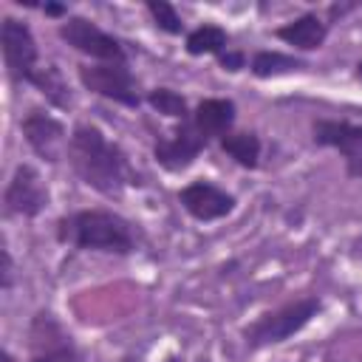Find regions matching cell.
<instances>
[{"instance_id": "1", "label": "cell", "mask_w": 362, "mask_h": 362, "mask_svg": "<svg viewBox=\"0 0 362 362\" xmlns=\"http://www.w3.org/2000/svg\"><path fill=\"white\" fill-rule=\"evenodd\" d=\"M68 158L76 175L93 187L96 192L113 198L127 184V161L116 144H110L102 130L90 124H79L68 141Z\"/></svg>"}, {"instance_id": "2", "label": "cell", "mask_w": 362, "mask_h": 362, "mask_svg": "<svg viewBox=\"0 0 362 362\" xmlns=\"http://www.w3.org/2000/svg\"><path fill=\"white\" fill-rule=\"evenodd\" d=\"M59 240L76 249H99V252H119V255L133 252L130 223L105 209H85L62 218Z\"/></svg>"}, {"instance_id": "3", "label": "cell", "mask_w": 362, "mask_h": 362, "mask_svg": "<svg viewBox=\"0 0 362 362\" xmlns=\"http://www.w3.org/2000/svg\"><path fill=\"white\" fill-rule=\"evenodd\" d=\"M320 311V300L317 297H303V300H294L288 305H283L280 311L274 314H266L260 317L257 322H252L246 328V345L249 348H260V345H274V342H283L288 337H294L300 328L308 325V320Z\"/></svg>"}, {"instance_id": "4", "label": "cell", "mask_w": 362, "mask_h": 362, "mask_svg": "<svg viewBox=\"0 0 362 362\" xmlns=\"http://www.w3.org/2000/svg\"><path fill=\"white\" fill-rule=\"evenodd\" d=\"M0 48H3V59H6L11 79L34 82L40 68H37V42H34L28 25L14 17H6L0 25Z\"/></svg>"}, {"instance_id": "5", "label": "cell", "mask_w": 362, "mask_h": 362, "mask_svg": "<svg viewBox=\"0 0 362 362\" xmlns=\"http://www.w3.org/2000/svg\"><path fill=\"white\" fill-rule=\"evenodd\" d=\"M79 79L88 90L107 96L113 102H122L127 107H139V93L133 85V76L124 62H105V65H82Z\"/></svg>"}, {"instance_id": "6", "label": "cell", "mask_w": 362, "mask_h": 362, "mask_svg": "<svg viewBox=\"0 0 362 362\" xmlns=\"http://www.w3.org/2000/svg\"><path fill=\"white\" fill-rule=\"evenodd\" d=\"M59 37L74 45L76 51L82 54H90L96 59H105V62H124V51L119 45V40H113L110 34H105L102 28H96L90 20L85 17H71L62 23L59 28Z\"/></svg>"}, {"instance_id": "7", "label": "cell", "mask_w": 362, "mask_h": 362, "mask_svg": "<svg viewBox=\"0 0 362 362\" xmlns=\"http://www.w3.org/2000/svg\"><path fill=\"white\" fill-rule=\"evenodd\" d=\"M3 204H6V212L11 215H25V218H34L45 209L48 204V189L42 187L40 175L34 167L28 164H20L14 170V178L8 181L6 187V195H3Z\"/></svg>"}, {"instance_id": "8", "label": "cell", "mask_w": 362, "mask_h": 362, "mask_svg": "<svg viewBox=\"0 0 362 362\" xmlns=\"http://www.w3.org/2000/svg\"><path fill=\"white\" fill-rule=\"evenodd\" d=\"M314 141L339 150L348 164V175L362 178V124L322 119L314 124Z\"/></svg>"}, {"instance_id": "9", "label": "cell", "mask_w": 362, "mask_h": 362, "mask_svg": "<svg viewBox=\"0 0 362 362\" xmlns=\"http://www.w3.org/2000/svg\"><path fill=\"white\" fill-rule=\"evenodd\" d=\"M31 362H82L71 337L51 320V314H40L31 325Z\"/></svg>"}, {"instance_id": "10", "label": "cell", "mask_w": 362, "mask_h": 362, "mask_svg": "<svg viewBox=\"0 0 362 362\" xmlns=\"http://www.w3.org/2000/svg\"><path fill=\"white\" fill-rule=\"evenodd\" d=\"M206 147V136L195 127V122H181V127L156 144V161L167 170H184L195 161V156Z\"/></svg>"}, {"instance_id": "11", "label": "cell", "mask_w": 362, "mask_h": 362, "mask_svg": "<svg viewBox=\"0 0 362 362\" xmlns=\"http://www.w3.org/2000/svg\"><path fill=\"white\" fill-rule=\"evenodd\" d=\"M23 136L31 144V150L40 158H45V161H59L62 158V150L68 147L65 127L54 116L42 113V110H31L23 119Z\"/></svg>"}, {"instance_id": "12", "label": "cell", "mask_w": 362, "mask_h": 362, "mask_svg": "<svg viewBox=\"0 0 362 362\" xmlns=\"http://www.w3.org/2000/svg\"><path fill=\"white\" fill-rule=\"evenodd\" d=\"M178 201H181V206H184L192 218H198V221L223 218V215H229L232 206H235V198H232L229 192L218 189V187L209 184V181H192V184H187V187L178 192Z\"/></svg>"}, {"instance_id": "13", "label": "cell", "mask_w": 362, "mask_h": 362, "mask_svg": "<svg viewBox=\"0 0 362 362\" xmlns=\"http://www.w3.org/2000/svg\"><path fill=\"white\" fill-rule=\"evenodd\" d=\"M195 127L209 139V136H221L232 127L235 122V105L229 99H204L198 107H195V116H192Z\"/></svg>"}, {"instance_id": "14", "label": "cell", "mask_w": 362, "mask_h": 362, "mask_svg": "<svg viewBox=\"0 0 362 362\" xmlns=\"http://www.w3.org/2000/svg\"><path fill=\"white\" fill-rule=\"evenodd\" d=\"M277 37L283 42H288V45H297V48L311 51V48H320L322 45V40H325V23L320 17H314V14H303V17L291 20L288 25L277 28Z\"/></svg>"}, {"instance_id": "15", "label": "cell", "mask_w": 362, "mask_h": 362, "mask_svg": "<svg viewBox=\"0 0 362 362\" xmlns=\"http://www.w3.org/2000/svg\"><path fill=\"white\" fill-rule=\"evenodd\" d=\"M221 147L243 167H255L257 156H260V141L255 133H226L221 139Z\"/></svg>"}, {"instance_id": "16", "label": "cell", "mask_w": 362, "mask_h": 362, "mask_svg": "<svg viewBox=\"0 0 362 362\" xmlns=\"http://www.w3.org/2000/svg\"><path fill=\"white\" fill-rule=\"evenodd\" d=\"M297 68H300V59L286 57L280 51H260L252 59V71L257 76H277V74H288V71H297Z\"/></svg>"}, {"instance_id": "17", "label": "cell", "mask_w": 362, "mask_h": 362, "mask_svg": "<svg viewBox=\"0 0 362 362\" xmlns=\"http://www.w3.org/2000/svg\"><path fill=\"white\" fill-rule=\"evenodd\" d=\"M223 45H226V34L221 28H215V25H201V28H195L187 37V51L192 57H198V54H218Z\"/></svg>"}, {"instance_id": "18", "label": "cell", "mask_w": 362, "mask_h": 362, "mask_svg": "<svg viewBox=\"0 0 362 362\" xmlns=\"http://www.w3.org/2000/svg\"><path fill=\"white\" fill-rule=\"evenodd\" d=\"M150 105L158 113H164V116H173V119H181V122L187 119V102H184V96L175 93V90H170V88L153 90L150 93Z\"/></svg>"}, {"instance_id": "19", "label": "cell", "mask_w": 362, "mask_h": 362, "mask_svg": "<svg viewBox=\"0 0 362 362\" xmlns=\"http://www.w3.org/2000/svg\"><path fill=\"white\" fill-rule=\"evenodd\" d=\"M31 85H37L57 107H68V93H65V85H62V79H59V74L54 71V68H45V71H40L37 76H34V82Z\"/></svg>"}, {"instance_id": "20", "label": "cell", "mask_w": 362, "mask_h": 362, "mask_svg": "<svg viewBox=\"0 0 362 362\" xmlns=\"http://www.w3.org/2000/svg\"><path fill=\"white\" fill-rule=\"evenodd\" d=\"M147 8H150V14L156 17L158 28H164L167 34H178V31H181V20H178V14H175V8H173L170 3H164V0H150Z\"/></svg>"}, {"instance_id": "21", "label": "cell", "mask_w": 362, "mask_h": 362, "mask_svg": "<svg viewBox=\"0 0 362 362\" xmlns=\"http://www.w3.org/2000/svg\"><path fill=\"white\" fill-rule=\"evenodd\" d=\"M221 65L229 68V71H238L243 65V57L240 54H221Z\"/></svg>"}, {"instance_id": "22", "label": "cell", "mask_w": 362, "mask_h": 362, "mask_svg": "<svg viewBox=\"0 0 362 362\" xmlns=\"http://www.w3.org/2000/svg\"><path fill=\"white\" fill-rule=\"evenodd\" d=\"M48 14H62V6H45Z\"/></svg>"}, {"instance_id": "23", "label": "cell", "mask_w": 362, "mask_h": 362, "mask_svg": "<svg viewBox=\"0 0 362 362\" xmlns=\"http://www.w3.org/2000/svg\"><path fill=\"white\" fill-rule=\"evenodd\" d=\"M0 362H14V359H11V354H8V351H3V354H0Z\"/></svg>"}, {"instance_id": "24", "label": "cell", "mask_w": 362, "mask_h": 362, "mask_svg": "<svg viewBox=\"0 0 362 362\" xmlns=\"http://www.w3.org/2000/svg\"><path fill=\"white\" fill-rule=\"evenodd\" d=\"M359 76H362V62H359Z\"/></svg>"}, {"instance_id": "25", "label": "cell", "mask_w": 362, "mask_h": 362, "mask_svg": "<svg viewBox=\"0 0 362 362\" xmlns=\"http://www.w3.org/2000/svg\"><path fill=\"white\" fill-rule=\"evenodd\" d=\"M124 362H136V359H124Z\"/></svg>"}]
</instances>
